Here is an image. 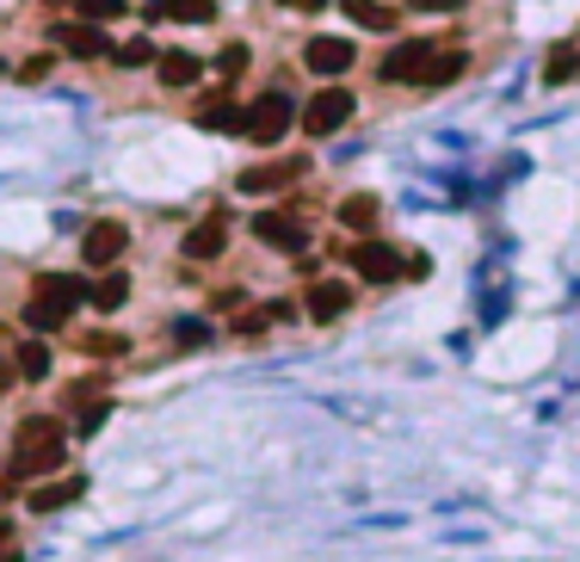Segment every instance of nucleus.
I'll list each match as a JSON object with an SVG mask.
<instances>
[{"label": "nucleus", "mask_w": 580, "mask_h": 562, "mask_svg": "<svg viewBox=\"0 0 580 562\" xmlns=\"http://www.w3.org/2000/svg\"><path fill=\"white\" fill-rule=\"evenodd\" d=\"M56 44H63L68 56H87V63H94V56H111L106 32H99V25H87V19H80V25H56Z\"/></svg>", "instance_id": "9b49d317"}, {"label": "nucleus", "mask_w": 580, "mask_h": 562, "mask_svg": "<svg viewBox=\"0 0 580 562\" xmlns=\"http://www.w3.org/2000/svg\"><path fill=\"white\" fill-rule=\"evenodd\" d=\"M130 248V235H124V223H94V229H87V241H80V260L87 266H118V253Z\"/></svg>", "instance_id": "6e6552de"}, {"label": "nucleus", "mask_w": 580, "mask_h": 562, "mask_svg": "<svg viewBox=\"0 0 580 562\" xmlns=\"http://www.w3.org/2000/svg\"><path fill=\"white\" fill-rule=\"evenodd\" d=\"M340 223H346V229H371V223H376V198H371V192L346 198V204H340Z\"/></svg>", "instance_id": "412c9836"}, {"label": "nucleus", "mask_w": 580, "mask_h": 562, "mask_svg": "<svg viewBox=\"0 0 580 562\" xmlns=\"http://www.w3.org/2000/svg\"><path fill=\"white\" fill-rule=\"evenodd\" d=\"M149 19H186V25H205V19H217V0H155Z\"/></svg>", "instance_id": "f3484780"}, {"label": "nucleus", "mask_w": 580, "mask_h": 562, "mask_svg": "<svg viewBox=\"0 0 580 562\" xmlns=\"http://www.w3.org/2000/svg\"><path fill=\"white\" fill-rule=\"evenodd\" d=\"M278 7H297V13H321L328 0H278Z\"/></svg>", "instance_id": "c756f323"}, {"label": "nucleus", "mask_w": 580, "mask_h": 562, "mask_svg": "<svg viewBox=\"0 0 580 562\" xmlns=\"http://www.w3.org/2000/svg\"><path fill=\"white\" fill-rule=\"evenodd\" d=\"M87 353H99V359H118V353H124V334H87Z\"/></svg>", "instance_id": "a878e982"}, {"label": "nucleus", "mask_w": 580, "mask_h": 562, "mask_svg": "<svg viewBox=\"0 0 580 562\" xmlns=\"http://www.w3.org/2000/svg\"><path fill=\"white\" fill-rule=\"evenodd\" d=\"M13 371L25 377V383H44V377H50V346L44 341H25V346H19V359H13Z\"/></svg>", "instance_id": "aec40b11"}, {"label": "nucleus", "mask_w": 580, "mask_h": 562, "mask_svg": "<svg viewBox=\"0 0 580 562\" xmlns=\"http://www.w3.org/2000/svg\"><path fill=\"white\" fill-rule=\"evenodd\" d=\"M346 19L352 25H364V32H395V7H383V0H340Z\"/></svg>", "instance_id": "dca6fc26"}, {"label": "nucleus", "mask_w": 580, "mask_h": 562, "mask_svg": "<svg viewBox=\"0 0 580 562\" xmlns=\"http://www.w3.org/2000/svg\"><path fill=\"white\" fill-rule=\"evenodd\" d=\"M56 464H63V426L32 414V421H19V433H13V469H7L0 488L25 483V476H44V469H56Z\"/></svg>", "instance_id": "f257e3e1"}, {"label": "nucleus", "mask_w": 580, "mask_h": 562, "mask_svg": "<svg viewBox=\"0 0 580 562\" xmlns=\"http://www.w3.org/2000/svg\"><path fill=\"white\" fill-rule=\"evenodd\" d=\"M173 334H179V346H205V341H210V334L198 328V322H179V328H173Z\"/></svg>", "instance_id": "cd10ccee"}, {"label": "nucleus", "mask_w": 580, "mask_h": 562, "mask_svg": "<svg viewBox=\"0 0 580 562\" xmlns=\"http://www.w3.org/2000/svg\"><path fill=\"white\" fill-rule=\"evenodd\" d=\"M222 248H229V223L222 217H205L198 229L186 235V260H217Z\"/></svg>", "instance_id": "f8f14e48"}, {"label": "nucleus", "mask_w": 580, "mask_h": 562, "mask_svg": "<svg viewBox=\"0 0 580 562\" xmlns=\"http://www.w3.org/2000/svg\"><path fill=\"white\" fill-rule=\"evenodd\" d=\"M75 303H87V284L68 279V272H50V279H37L32 303H25V328L32 334H56L75 315Z\"/></svg>", "instance_id": "f03ea898"}, {"label": "nucleus", "mask_w": 580, "mask_h": 562, "mask_svg": "<svg viewBox=\"0 0 580 562\" xmlns=\"http://www.w3.org/2000/svg\"><path fill=\"white\" fill-rule=\"evenodd\" d=\"M352 56H359V50L346 44V37H309V50H303V63H309L315 75H346Z\"/></svg>", "instance_id": "9d476101"}, {"label": "nucleus", "mask_w": 580, "mask_h": 562, "mask_svg": "<svg viewBox=\"0 0 580 562\" xmlns=\"http://www.w3.org/2000/svg\"><path fill=\"white\" fill-rule=\"evenodd\" d=\"M253 235H260L266 248H278V253H303V241H309L291 210H260V217H253Z\"/></svg>", "instance_id": "0eeeda50"}, {"label": "nucleus", "mask_w": 580, "mask_h": 562, "mask_svg": "<svg viewBox=\"0 0 580 562\" xmlns=\"http://www.w3.org/2000/svg\"><path fill=\"white\" fill-rule=\"evenodd\" d=\"M408 7H420V13H457L463 0H408Z\"/></svg>", "instance_id": "c85d7f7f"}, {"label": "nucleus", "mask_w": 580, "mask_h": 562, "mask_svg": "<svg viewBox=\"0 0 580 562\" xmlns=\"http://www.w3.org/2000/svg\"><path fill=\"white\" fill-rule=\"evenodd\" d=\"M13 383H19V371H13V365H7V359H0V396L13 390Z\"/></svg>", "instance_id": "7c9ffc66"}, {"label": "nucleus", "mask_w": 580, "mask_h": 562, "mask_svg": "<svg viewBox=\"0 0 580 562\" xmlns=\"http://www.w3.org/2000/svg\"><path fill=\"white\" fill-rule=\"evenodd\" d=\"M124 13V0H80V19L87 25H106V19H118Z\"/></svg>", "instance_id": "393cba45"}, {"label": "nucleus", "mask_w": 580, "mask_h": 562, "mask_svg": "<svg viewBox=\"0 0 580 562\" xmlns=\"http://www.w3.org/2000/svg\"><path fill=\"white\" fill-rule=\"evenodd\" d=\"M463 50H439V63H433V75H426V87H451L457 75H463Z\"/></svg>", "instance_id": "4be33fe9"}, {"label": "nucleus", "mask_w": 580, "mask_h": 562, "mask_svg": "<svg viewBox=\"0 0 580 562\" xmlns=\"http://www.w3.org/2000/svg\"><path fill=\"white\" fill-rule=\"evenodd\" d=\"M291 180H303V155H284V161H266V167H248V173H241V192H248V198H260V192L291 186Z\"/></svg>", "instance_id": "1a4fd4ad"}, {"label": "nucleus", "mask_w": 580, "mask_h": 562, "mask_svg": "<svg viewBox=\"0 0 580 562\" xmlns=\"http://www.w3.org/2000/svg\"><path fill=\"white\" fill-rule=\"evenodd\" d=\"M155 75H161V87H191L205 68H198V56H186V50H161Z\"/></svg>", "instance_id": "2eb2a0df"}, {"label": "nucleus", "mask_w": 580, "mask_h": 562, "mask_svg": "<svg viewBox=\"0 0 580 562\" xmlns=\"http://www.w3.org/2000/svg\"><path fill=\"white\" fill-rule=\"evenodd\" d=\"M352 272H359L364 284H395L408 272V260H402L390 241H359V248H352Z\"/></svg>", "instance_id": "39448f33"}, {"label": "nucleus", "mask_w": 580, "mask_h": 562, "mask_svg": "<svg viewBox=\"0 0 580 562\" xmlns=\"http://www.w3.org/2000/svg\"><path fill=\"white\" fill-rule=\"evenodd\" d=\"M241 111H248V106H236V99H205V106H198V125H205V130H236V137H241Z\"/></svg>", "instance_id": "6ab92c4d"}, {"label": "nucleus", "mask_w": 580, "mask_h": 562, "mask_svg": "<svg viewBox=\"0 0 580 562\" xmlns=\"http://www.w3.org/2000/svg\"><path fill=\"white\" fill-rule=\"evenodd\" d=\"M346 118H352V94H346V87H321V94L309 99V111H303V130H309V137H333Z\"/></svg>", "instance_id": "423d86ee"}, {"label": "nucleus", "mask_w": 580, "mask_h": 562, "mask_svg": "<svg viewBox=\"0 0 580 562\" xmlns=\"http://www.w3.org/2000/svg\"><path fill=\"white\" fill-rule=\"evenodd\" d=\"M433 63H439V44H426V37H408V44H395L390 56H383V68H376V75L395 80V87H426Z\"/></svg>", "instance_id": "7ed1b4c3"}, {"label": "nucleus", "mask_w": 580, "mask_h": 562, "mask_svg": "<svg viewBox=\"0 0 580 562\" xmlns=\"http://www.w3.org/2000/svg\"><path fill=\"white\" fill-rule=\"evenodd\" d=\"M111 56H118V63H124V68H142V63H155L161 50L149 44V37H130V44H124V50H111Z\"/></svg>", "instance_id": "b1692460"}, {"label": "nucleus", "mask_w": 580, "mask_h": 562, "mask_svg": "<svg viewBox=\"0 0 580 562\" xmlns=\"http://www.w3.org/2000/svg\"><path fill=\"white\" fill-rule=\"evenodd\" d=\"M291 130V99L284 94H260L248 111H241V137L248 142H278Z\"/></svg>", "instance_id": "20e7f679"}, {"label": "nucleus", "mask_w": 580, "mask_h": 562, "mask_svg": "<svg viewBox=\"0 0 580 562\" xmlns=\"http://www.w3.org/2000/svg\"><path fill=\"white\" fill-rule=\"evenodd\" d=\"M124 298H130L124 272H99V279L87 284V303H94V310H124Z\"/></svg>", "instance_id": "a211bd4d"}, {"label": "nucleus", "mask_w": 580, "mask_h": 562, "mask_svg": "<svg viewBox=\"0 0 580 562\" xmlns=\"http://www.w3.org/2000/svg\"><path fill=\"white\" fill-rule=\"evenodd\" d=\"M574 68H580V50H574V44H562V50H549V68H544V75H549V87H562V80L574 75Z\"/></svg>", "instance_id": "5701e85b"}, {"label": "nucleus", "mask_w": 580, "mask_h": 562, "mask_svg": "<svg viewBox=\"0 0 580 562\" xmlns=\"http://www.w3.org/2000/svg\"><path fill=\"white\" fill-rule=\"evenodd\" d=\"M217 68H222V75H241V68H248V50H241V44H229V50L217 56Z\"/></svg>", "instance_id": "bb28decb"}, {"label": "nucleus", "mask_w": 580, "mask_h": 562, "mask_svg": "<svg viewBox=\"0 0 580 562\" xmlns=\"http://www.w3.org/2000/svg\"><path fill=\"white\" fill-rule=\"evenodd\" d=\"M346 303H352V291H346V284H333V279L309 284V315H315V322H340Z\"/></svg>", "instance_id": "ddd939ff"}, {"label": "nucleus", "mask_w": 580, "mask_h": 562, "mask_svg": "<svg viewBox=\"0 0 580 562\" xmlns=\"http://www.w3.org/2000/svg\"><path fill=\"white\" fill-rule=\"evenodd\" d=\"M80 495H87V483H80V476H63V483H50V488L32 495V514H63V507H75Z\"/></svg>", "instance_id": "4468645a"}]
</instances>
